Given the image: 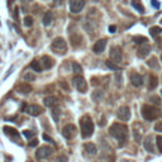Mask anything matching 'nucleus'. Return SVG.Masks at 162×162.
Segmentation results:
<instances>
[{"instance_id": "1", "label": "nucleus", "mask_w": 162, "mask_h": 162, "mask_svg": "<svg viewBox=\"0 0 162 162\" xmlns=\"http://www.w3.org/2000/svg\"><path fill=\"white\" fill-rule=\"evenodd\" d=\"M109 134L113 138L119 140V146H123L128 137V128L127 125L122 124V123H114V124L109 128Z\"/></svg>"}, {"instance_id": "2", "label": "nucleus", "mask_w": 162, "mask_h": 162, "mask_svg": "<svg viewBox=\"0 0 162 162\" xmlns=\"http://www.w3.org/2000/svg\"><path fill=\"white\" fill-rule=\"evenodd\" d=\"M80 127H81V135H82V138H89L92 135L94 122L89 115H85L80 119Z\"/></svg>"}, {"instance_id": "3", "label": "nucleus", "mask_w": 162, "mask_h": 162, "mask_svg": "<svg viewBox=\"0 0 162 162\" xmlns=\"http://www.w3.org/2000/svg\"><path fill=\"white\" fill-rule=\"evenodd\" d=\"M51 48L54 53L57 54H66L67 53V44H66V41L63 39L62 37H56L52 41V44H51Z\"/></svg>"}, {"instance_id": "4", "label": "nucleus", "mask_w": 162, "mask_h": 162, "mask_svg": "<svg viewBox=\"0 0 162 162\" xmlns=\"http://www.w3.org/2000/svg\"><path fill=\"white\" fill-rule=\"evenodd\" d=\"M142 117L148 122L155 120V119H157V117H158V110H157V108H155V106H152V105L144 104L142 106Z\"/></svg>"}, {"instance_id": "5", "label": "nucleus", "mask_w": 162, "mask_h": 162, "mask_svg": "<svg viewBox=\"0 0 162 162\" xmlns=\"http://www.w3.org/2000/svg\"><path fill=\"white\" fill-rule=\"evenodd\" d=\"M53 153V150L48 146H42L37 150L36 152V157L37 160H44V158H48V157Z\"/></svg>"}, {"instance_id": "6", "label": "nucleus", "mask_w": 162, "mask_h": 162, "mask_svg": "<svg viewBox=\"0 0 162 162\" xmlns=\"http://www.w3.org/2000/svg\"><path fill=\"white\" fill-rule=\"evenodd\" d=\"M72 82H74L75 87L80 92H86V90H87V84H86V80H85L82 76H75L74 80H72Z\"/></svg>"}, {"instance_id": "7", "label": "nucleus", "mask_w": 162, "mask_h": 162, "mask_svg": "<svg viewBox=\"0 0 162 162\" xmlns=\"http://www.w3.org/2000/svg\"><path fill=\"white\" fill-rule=\"evenodd\" d=\"M76 132H77V129L74 124H66L62 128V135L66 139H72L76 135Z\"/></svg>"}, {"instance_id": "8", "label": "nucleus", "mask_w": 162, "mask_h": 162, "mask_svg": "<svg viewBox=\"0 0 162 162\" xmlns=\"http://www.w3.org/2000/svg\"><path fill=\"white\" fill-rule=\"evenodd\" d=\"M24 112L28 113L29 115H32V117H37V115H39V114L43 113V109H42L39 105L31 104V105H27V106H25V108H24Z\"/></svg>"}, {"instance_id": "9", "label": "nucleus", "mask_w": 162, "mask_h": 162, "mask_svg": "<svg viewBox=\"0 0 162 162\" xmlns=\"http://www.w3.org/2000/svg\"><path fill=\"white\" fill-rule=\"evenodd\" d=\"M109 54H110V58H112L114 62H117V63L120 62L123 59V52H122L120 47H112V48H110Z\"/></svg>"}, {"instance_id": "10", "label": "nucleus", "mask_w": 162, "mask_h": 162, "mask_svg": "<svg viewBox=\"0 0 162 162\" xmlns=\"http://www.w3.org/2000/svg\"><path fill=\"white\" fill-rule=\"evenodd\" d=\"M85 6V0H72L70 3V11L74 14H77Z\"/></svg>"}, {"instance_id": "11", "label": "nucleus", "mask_w": 162, "mask_h": 162, "mask_svg": "<svg viewBox=\"0 0 162 162\" xmlns=\"http://www.w3.org/2000/svg\"><path fill=\"white\" fill-rule=\"evenodd\" d=\"M117 117L118 119H120L122 122H127L130 118V109L128 106H120L117 112Z\"/></svg>"}, {"instance_id": "12", "label": "nucleus", "mask_w": 162, "mask_h": 162, "mask_svg": "<svg viewBox=\"0 0 162 162\" xmlns=\"http://www.w3.org/2000/svg\"><path fill=\"white\" fill-rule=\"evenodd\" d=\"M3 130H4V133H5L8 137H10L11 139H14V140H18L19 133H18V130H16L15 128L9 127V125H5V127L3 128Z\"/></svg>"}, {"instance_id": "13", "label": "nucleus", "mask_w": 162, "mask_h": 162, "mask_svg": "<svg viewBox=\"0 0 162 162\" xmlns=\"http://www.w3.org/2000/svg\"><path fill=\"white\" fill-rule=\"evenodd\" d=\"M143 147H144V150H146L147 152H151V153L155 152V146H153V138H152V135H147V137L144 138V140H143Z\"/></svg>"}, {"instance_id": "14", "label": "nucleus", "mask_w": 162, "mask_h": 162, "mask_svg": "<svg viewBox=\"0 0 162 162\" xmlns=\"http://www.w3.org/2000/svg\"><path fill=\"white\" fill-rule=\"evenodd\" d=\"M105 47H106V39H99V41H96L95 44H94L92 51L95 53H101V52H104Z\"/></svg>"}, {"instance_id": "15", "label": "nucleus", "mask_w": 162, "mask_h": 162, "mask_svg": "<svg viewBox=\"0 0 162 162\" xmlns=\"http://www.w3.org/2000/svg\"><path fill=\"white\" fill-rule=\"evenodd\" d=\"M130 82H132L133 86L139 87V86H142V85H143V77L139 74H135V72H134V74L130 75Z\"/></svg>"}, {"instance_id": "16", "label": "nucleus", "mask_w": 162, "mask_h": 162, "mask_svg": "<svg viewBox=\"0 0 162 162\" xmlns=\"http://www.w3.org/2000/svg\"><path fill=\"white\" fill-rule=\"evenodd\" d=\"M16 91L19 94H28L32 91V86L27 82H23V84H18L16 85Z\"/></svg>"}, {"instance_id": "17", "label": "nucleus", "mask_w": 162, "mask_h": 162, "mask_svg": "<svg viewBox=\"0 0 162 162\" xmlns=\"http://www.w3.org/2000/svg\"><path fill=\"white\" fill-rule=\"evenodd\" d=\"M41 62H42V65H43V69H46V70H49L51 67H53V65H54V59L51 58L49 56H43Z\"/></svg>"}, {"instance_id": "18", "label": "nucleus", "mask_w": 162, "mask_h": 162, "mask_svg": "<svg viewBox=\"0 0 162 162\" xmlns=\"http://www.w3.org/2000/svg\"><path fill=\"white\" fill-rule=\"evenodd\" d=\"M84 150L87 155H91V156H95L97 153V150H96V146L94 143H85L84 146Z\"/></svg>"}, {"instance_id": "19", "label": "nucleus", "mask_w": 162, "mask_h": 162, "mask_svg": "<svg viewBox=\"0 0 162 162\" xmlns=\"http://www.w3.org/2000/svg\"><path fill=\"white\" fill-rule=\"evenodd\" d=\"M150 52H151V47L148 46L147 43H144L143 46H140V47H139V49H138L137 54H138V57H146Z\"/></svg>"}, {"instance_id": "20", "label": "nucleus", "mask_w": 162, "mask_h": 162, "mask_svg": "<svg viewBox=\"0 0 162 162\" xmlns=\"http://www.w3.org/2000/svg\"><path fill=\"white\" fill-rule=\"evenodd\" d=\"M43 103L46 106H48V108H52V106H56L57 105V99L54 96H46L43 99Z\"/></svg>"}, {"instance_id": "21", "label": "nucleus", "mask_w": 162, "mask_h": 162, "mask_svg": "<svg viewBox=\"0 0 162 162\" xmlns=\"http://www.w3.org/2000/svg\"><path fill=\"white\" fill-rule=\"evenodd\" d=\"M59 114H61V110H59L57 106H52V108H51V115H52V119L54 123H58Z\"/></svg>"}, {"instance_id": "22", "label": "nucleus", "mask_w": 162, "mask_h": 162, "mask_svg": "<svg viewBox=\"0 0 162 162\" xmlns=\"http://www.w3.org/2000/svg\"><path fill=\"white\" fill-rule=\"evenodd\" d=\"M52 19H53V14L52 11H46L44 15H43V19H42V23L44 25H49L52 23Z\"/></svg>"}, {"instance_id": "23", "label": "nucleus", "mask_w": 162, "mask_h": 162, "mask_svg": "<svg viewBox=\"0 0 162 162\" xmlns=\"http://www.w3.org/2000/svg\"><path fill=\"white\" fill-rule=\"evenodd\" d=\"M132 6H133L138 13H140V14H144V8L138 0H133V1H132Z\"/></svg>"}, {"instance_id": "24", "label": "nucleus", "mask_w": 162, "mask_h": 162, "mask_svg": "<svg viewBox=\"0 0 162 162\" xmlns=\"http://www.w3.org/2000/svg\"><path fill=\"white\" fill-rule=\"evenodd\" d=\"M31 69L36 72H41L42 71V66H41V62L38 59H33L31 62Z\"/></svg>"}, {"instance_id": "25", "label": "nucleus", "mask_w": 162, "mask_h": 162, "mask_svg": "<svg viewBox=\"0 0 162 162\" xmlns=\"http://www.w3.org/2000/svg\"><path fill=\"white\" fill-rule=\"evenodd\" d=\"M157 84H158V79L156 77L155 75H151L150 76V82H148V87L153 90L155 87H157Z\"/></svg>"}, {"instance_id": "26", "label": "nucleus", "mask_w": 162, "mask_h": 162, "mask_svg": "<svg viewBox=\"0 0 162 162\" xmlns=\"http://www.w3.org/2000/svg\"><path fill=\"white\" fill-rule=\"evenodd\" d=\"M105 65H106V67H108V69H110V70H114V71H119V70H120V67L117 65V62L114 63V61H106Z\"/></svg>"}, {"instance_id": "27", "label": "nucleus", "mask_w": 162, "mask_h": 162, "mask_svg": "<svg viewBox=\"0 0 162 162\" xmlns=\"http://www.w3.org/2000/svg\"><path fill=\"white\" fill-rule=\"evenodd\" d=\"M147 65L152 67V69H158V61H157L156 57L150 58V61H147Z\"/></svg>"}, {"instance_id": "28", "label": "nucleus", "mask_w": 162, "mask_h": 162, "mask_svg": "<svg viewBox=\"0 0 162 162\" xmlns=\"http://www.w3.org/2000/svg\"><path fill=\"white\" fill-rule=\"evenodd\" d=\"M161 33H162V29L160 27H151L150 28V34L153 37H156L157 34H161Z\"/></svg>"}, {"instance_id": "29", "label": "nucleus", "mask_w": 162, "mask_h": 162, "mask_svg": "<svg viewBox=\"0 0 162 162\" xmlns=\"http://www.w3.org/2000/svg\"><path fill=\"white\" fill-rule=\"evenodd\" d=\"M81 41H82V38L80 36H71V43L74 46H79L81 43Z\"/></svg>"}, {"instance_id": "30", "label": "nucleus", "mask_w": 162, "mask_h": 162, "mask_svg": "<svg viewBox=\"0 0 162 162\" xmlns=\"http://www.w3.org/2000/svg\"><path fill=\"white\" fill-rule=\"evenodd\" d=\"M72 70H74L75 74H81V72H82V67H81L77 62H74L72 63Z\"/></svg>"}, {"instance_id": "31", "label": "nucleus", "mask_w": 162, "mask_h": 162, "mask_svg": "<svg viewBox=\"0 0 162 162\" xmlns=\"http://www.w3.org/2000/svg\"><path fill=\"white\" fill-rule=\"evenodd\" d=\"M133 41L135 42V43H146V42L148 41L146 37H142V36H137V37H133Z\"/></svg>"}, {"instance_id": "32", "label": "nucleus", "mask_w": 162, "mask_h": 162, "mask_svg": "<svg viewBox=\"0 0 162 162\" xmlns=\"http://www.w3.org/2000/svg\"><path fill=\"white\" fill-rule=\"evenodd\" d=\"M32 24H33V18H32V16H29V15H27L24 18V25H25V27H32Z\"/></svg>"}, {"instance_id": "33", "label": "nucleus", "mask_w": 162, "mask_h": 162, "mask_svg": "<svg viewBox=\"0 0 162 162\" xmlns=\"http://www.w3.org/2000/svg\"><path fill=\"white\" fill-rule=\"evenodd\" d=\"M101 97H103V92L101 91H95L92 94V99H94V101H99Z\"/></svg>"}, {"instance_id": "34", "label": "nucleus", "mask_w": 162, "mask_h": 162, "mask_svg": "<svg viewBox=\"0 0 162 162\" xmlns=\"http://www.w3.org/2000/svg\"><path fill=\"white\" fill-rule=\"evenodd\" d=\"M150 100H151V101H152V103L155 104V105H157V106H160V105H161V99H160L158 96L153 95V96H151V99H150Z\"/></svg>"}, {"instance_id": "35", "label": "nucleus", "mask_w": 162, "mask_h": 162, "mask_svg": "<svg viewBox=\"0 0 162 162\" xmlns=\"http://www.w3.org/2000/svg\"><path fill=\"white\" fill-rule=\"evenodd\" d=\"M24 80H25V81H34V80H36V76H34V74H31V72H28V74L24 75Z\"/></svg>"}, {"instance_id": "36", "label": "nucleus", "mask_w": 162, "mask_h": 162, "mask_svg": "<svg viewBox=\"0 0 162 162\" xmlns=\"http://www.w3.org/2000/svg\"><path fill=\"white\" fill-rule=\"evenodd\" d=\"M156 143H157V148H158V151L162 153V137L158 135V137L156 138Z\"/></svg>"}, {"instance_id": "37", "label": "nucleus", "mask_w": 162, "mask_h": 162, "mask_svg": "<svg viewBox=\"0 0 162 162\" xmlns=\"http://www.w3.org/2000/svg\"><path fill=\"white\" fill-rule=\"evenodd\" d=\"M156 132H162V122H157V124L155 125Z\"/></svg>"}, {"instance_id": "38", "label": "nucleus", "mask_w": 162, "mask_h": 162, "mask_svg": "<svg viewBox=\"0 0 162 162\" xmlns=\"http://www.w3.org/2000/svg\"><path fill=\"white\" fill-rule=\"evenodd\" d=\"M23 134H24L27 138H31V137H33V135H34V133H33V132H31V130H24Z\"/></svg>"}, {"instance_id": "39", "label": "nucleus", "mask_w": 162, "mask_h": 162, "mask_svg": "<svg viewBox=\"0 0 162 162\" xmlns=\"http://www.w3.org/2000/svg\"><path fill=\"white\" fill-rule=\"evenodd\" d=\"M43 139H46V140H47V142H51V143H52V144H54V142H53V139H52V138H51V137H48V135H47V134H43Z\"/></svg>"}, {"instance_id": "40", "label": "nucleus", "mask_w": 162, "mask_h": 162, "mask_svg": "<svg viewBox=\"0 0 162 162\" xmlns=\"http://www.w3.org/2000/svg\"><path fill=\"white\" fill-rule=\"evenodd\" d=\"M37 144H38V140L37 139H32L31 142H29V146H31V147H36Z\"/></svg>"}, {"instance_id": "41", "label": "nucleus", "mask_w": 162, "mask_h": 162, "mask_svg": "<svg viewBox=\"0 0 162 162\" xmlns=\"http://www.w3.org/2000/svg\"><path fill=\"white\" fill-rule=\"evenodd\" d=\"M109 32L110 33H115L117 32V27H115V25H110V27H109Z\"/></svg>"}, {"instance_id": "42", "label": "nucleus", "mask_w": 162, "mask_h": 162, "mask_svg": "<svg viewBox=\"0 0 162 162\" xmlns=\"http://www.w3.org/2000/svg\"><path fill=\"white\" fill-rule=\"evenodd\" d=\"M59 84H61V86H62L63 89H65V90H69V86H67V84L65 82V81H61Z\"/></svg>"}, {"instance_id": "43", "label": "nucleus", "mask_w": 162, "mask_h": 162, "mask_svg": "<svg viewBox=\"0 0 162 162\" xmlns=\"http://www.w3.org/2000/svg\"><path fill=\"white\" fill-rule=\"evenodd\" d=\"M151 3H152V5L155 6V8H158V6H160V4H158V1H157V0H152Z\"/></svg>"}, {"instance_id": "44", "label": "nucleus", "mask_w": 162, "mask_h": 162, "mask_svg": "<svg viewBox=\"0 0 162 162\" xmlns=\"http://www.w3.org/2000/svg\"><path fill=\"white\" fill-rule=\"evenodd\" d=\"M134 138H135V140H137V142H139V140H140V135H139V133L134 132Z\"/></svg>"}, {"instance_id": "45", "label": "nucleus", "mask_w": 162, "mask_h": 162, "mask_svg": "<svg viewBox=\"0 0 162 162\" xmlns=\"http://www.w3.org/2000/svg\"><path fill=\"white\" fill-rule=\"evenodd\" d=\"M13 69H14V67H13V66H11V67H10V69H9V70H8V74L5 75V77H4V79H6V77H8V76H9V75L11 74V72H13Z\"/></svg>"}, {"instance_id": "46", "label": "nucleus", "mask_w": 162, "mask_h": 162, "mask_svg": "<svg viewBox=\"0 0 162 162\" xmlns=\"http://www.w3.org/2000/svg\"><path fill=\"white\" fill-rule=\"evenodd\" d=\"M18 10H19L18 8H15V9H14V18L15 19H18Z\"/></svg>"}, {"instance_id": "47", "label": "nucleus", "mask_w": 162, "mask_h": 162, "mask_svg": "<svg viewBox=\"0 0 162 162\" xmlns=\"http://www.w3.org/2000/svg\"><path fill=\"white\" fill-rule=\"evenodd\" d=\"M20 1H22L23 4H27V3H31L32 0H20Z\"/></svg>"}, {"instance_id": "48", "label": "nucleus", "mask_w": 162, "mask_h": 162, "mask_svg": "<svg viewBox=\"0 0 162 162\" xmlns=\"http://www.w3.org/2000/svg\"><path fill=\"white\" fill-rule=\"evenodd\" d=\"M13 3H14V0H8V5H10Z\"/></svg>"}, {"instance_id": "49", "label": "nucleus", "mask_w": 162, "mask_h": 162, "mask_svg": "<svg viewBox=\"0 0 162 162\" xmlns=\"http://www.w3.org/2000/svg\"><path fill=\"white\" fill-rule=\"evenodd\" d=\"M161 59H162V56H161Z\"/></svg>"}, {"instance_id": "50", "label": "nucleus", "mask_w": 162, "mask_h": 162, "mask_svg": "<svg viewBox=\"0 0 162 162\" xmlns=\"http://www.w3.org/2000/svg\"><path fill=\"white\" fill-rule=\"evenodd\" d=\"M161 23H162V20H161Z\"/></svg>"}, {"instance_id": "51", "label": "nucleus", "mask_w": 162, "mask_h": 162, "mask_svg": "<svg viewBox=\"0 0 162 162\" xmlns=\"http://www.w3.org/2000/svg\"><path fill=\"white\" fill-rule=\"evenodd\" d=\"M161 94H162V91H161Z\"/></svg>"}]
</instances>
